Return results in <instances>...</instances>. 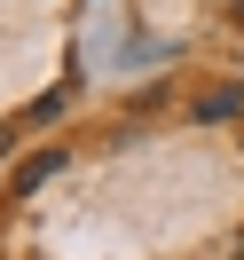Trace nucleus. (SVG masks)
<instances>
[{
    "instance_id": "f03ea898",
    "label": "nucleus",
    "mask_w": 244,
    "mask_h": 260,
    "mask_svg": "<svg viewBox=\"0 0 244 260\" xmlns=\"http://www.w3.org/2000/svg\"><path fill=\"white\" fill-rule=\"evenodd\" d=\"M236 111H244V87H221V95L197 103V118H236Z\"/></svg>"
},
{
    "instance_id": "7ed1b4c3",
    "label": "nucleus",
    "mask_w": 244,
    "mask_h": 260,
    "mask_svg": "<svg viewBox=\"0 0 244 260\" xmlns=\"http://www.w3.org/2000/svg\"><path fill=\"white\" fill-rule=\"evenodd\" d=\"M213 260H244V229H236V237H228V244H221Z\"/></svg>"
},
{
    "instance_id": "20e7f679",
    "label": "nucleus",
    "mask_w": 244,
    "mask_h": 260,
    "mask_svg": "<svg viewBox=\"0 0 244 260\" xmlns=\"http://www.w3.org/2000/svg\"><path fill=\"white\" fill-rule=\"evenodd\" d=\"M236 16H244V0H236Z\"/></svg>"
},
{
    "instance_id": "f257e3e1",
    "label": "nucleus",
    "mask_w": 244,
    "mask_h": 260,
    "mask_svg": "<svg viewBox=\"0 0 244 260\" xmlns=\"http://www.w3.org/2000/svg\"><path fill=\"white\" fill-rule=\"evenodd\" d=\"M48 174H63V150H40V158H32V166L16 174V197H32V189H40Z\"/></svg>"
}]
</instances>
